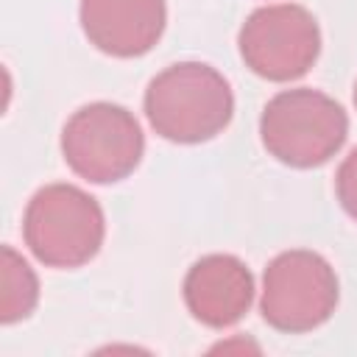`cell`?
Returning <instances> with one entry per match:
<instances>
[{"instance_id":"52a82bcc","label":"cell","mask_w":357,"mask_h":357,"mask_svg":"<svg viewBox=\"0 0 357 357\" xmlns=\"http://www.w3.org/2000/svg\"><path fill=\"white\" fill-rule=\"evenodd\" d=\"M78 14L89 45L117 59L148 53L167 22L165 0H81Z\"/></svg>"},{"instance_id":"7a4b0ae2","label":"cell","mask_w":357,"mask_h":357,"mask_svg":"<svg viewBox=\"0 0 357 357\" xmlns=\"http://www.w3.org/2000/svg\"><path fill=\"white\" fill-rule=\"evenodd\" d=\"M265 151L282 165L307 170L329 162L349 137V114L326 92L301 86L273 95L259 117Z\"/></svg>"},{"instance_id":"3957f363","label":"cell","mask_w":357,"mask_h":357,"mask_svg":"<svg viewBox=\"0 0 357 357\" xmlns=\"http://www.w3.org/2000/svg\"><path fill=\"white\" fill-rule=\"evenodd\" d=\"M106 220L100 204L75 184L36 190L22 215V237L47 268H81L103 245Z\"/></svg>"},{"instance_id":"8992f818","label":"cell","mask_w":357,"mask_h":357,"mask_svg":"<svg viewBox=\"0 0 357 357\" xmlns=\"http://www.w3.org/2000/svg\"><path fill=\"white\" fill-rule=\"evenodd\" d=\"M237 45L251 73L284 84L301 78L315 64L321 53V31L304 6L276 3L245 17Z\"/></svg>"},{"instance_id":"6da1fadb","label":"cell","mask_w":357,"mask_h":357,"mask_svg":"<svg viewBox=\"0 0 357 357\" xmlns=\"http://www.w3.org/2000/svg\"><path fill=\"white\" fill-rule=\"evenodd\" d=\"M145 114L159 137L195 145L218 137L229 126L234 95L215 67L204 61H178L148 84Z\"/></svg>"},{"instance_id":"30bf717a","label":"cell","mask_w":357,"mask_h":357,"mask_svg":"<svg viewBox=\"0 0 357 357\" xmlns=\"http://www.w3.org/2000/svg\"><path fill=\"white\" fill-rule=\"evenodd\" d=\"M335 190H337V201L346 209V215L357 220V148L340 162L337 176H335Z\"/></svg>"},{"instance_id":"8fae6325","label":"cell","mask_w":357,"mask_h":357,"mask_svg":"<svg viewBox=\"0 0 357 357\" xmlns=\"http://www.w3.org/2000/svg\"><path fill=\"white\" fill-rule=\"evenodd\" d=\"M354 106H357V81H354Z\"/></svg>"},{"instance_id":"9c48e42d","label":"cell","mask_w":357,"mask_h":357,"mask_svg":"<svg viewBox=\"0 0 357 357\" xmlns=\"http://www.w3.org/2000/svg\"><path fill=\"white\" fill-rule=\"evenodd\" d=\"M39 301V279L33 268L11 248L0 251V321L17 324L33 312Z\"/></svg>"},{"instance_id":"5b68a950","label":"cell","mask_w":357,"mask_h":357,"mask_svg":"<svg viewBox=\"0 0 357 357\" xmlns=\"http://www.w3.org/2000/svg\"><path fill=\"white\" fill-rule=\"evenodd\" d=\"M337 307L335 268L315 251L293 248L273 257L262 276V318L290 335L312 332Z\"/></svg>"},{"instance_id":"277c9868","label":"cell","mask_w":357,"mask_h":357,"mask_svg":"<svg viewBox=\"0 0 357 357\" xmlns=\"http://www.w3.org/2000/svg\"><path fill=\"white\" fill-rule=\"evenodd\" d=\"M145 151L137 117L117 103H86L64 123L61 153L70 170L92 184L128 178Z\"/></svg>"},{"instance_id":"ba28073f","label":"cell","mask_w":357,"mask_h":357,"mask_svg":"<svg viewBox=\"0 0 357 357\" xmlns=\"http://www.w3.org/2000/svg\"><path fill=\"white\" fill-rule=\"evenodd\" d=\"M254 301V276L231 254L201 257L184 276V304L195 321L212 329L237 324Z\"/></svg>"}]
</instances>
